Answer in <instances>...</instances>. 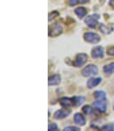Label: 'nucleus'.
I'll list each match as a JSON object with an SVG mask.
<instances>
[{"label":"nucleus","instance_id":"9b49d317","mask_svg":"<svg viewBox=\"0 0 114 131\" xmlns=\"http://www.w3.org/2000/svg\"><path fill=\"white\" fill-rule=\"evenodd\" d=\"M101 82H102L101 77H97V78H94V77H92V78H90L89 80L88 81V82H87V86H88V89H93L95 87H96V86H97Z\"/></svg>","mask_w":114,"mask_h":131},{"label":"nucleus","instance_id":"20e7f679","mask_svg":"<svg viewBox=\"0 0 114 131\" xmlns=\"http://www.w3.org/2000/svg\"><path fill=\"white\" fill-rule=\"evenodd\" d=\"M83 38L87 43H89L92 44H96L97 43H99L101 37L98 34L93 32H87L83 35Z\"/></svg>","mask_w":114,"mask_h":131},{"label":"nucleus","instance_id":"0eeeda50","mask_svg":"<svg viewBox=\"0 0 114 131\" xmlns=\"http://www.w3.org/2000/svg\"><path fill=\"white\" fill-rule=\"evenodd\" d=\"M70 113H71L70 109H60L54 113L53 117L56 120H62V119L66 118Z\"/></svg>","mask_w":114,"mask_h":131},{"label":"nucleus","instance_id":"1a4fd4ad","mask_svg":"<svg viewBox=\"0 0 114 131\" xmlns=\"http://www.w3.org/2000/svg\"><path fill=\"white\" fill-rule=\"evenodd\" d=\"M61 82V76L60 74H53L51 77H49V80H48V84L49 86H56L59 85Z\"/></svg>","mask_w":114,"mask_h":131},{"label":"nucleus","instance_id":"2eb2a0df","mask_svg":"<svg viewBox=\"0 0 114 131\" xmlns=\"http://www.w3.org/2000/svg\"><path fill=\"white\" fill-rule=\"evenodd\" d=\"M94 97L96 100H105L106 93L103 90H96L94 92Z\"/></svg>","mask_w":114,"mask_h":131},{"label":"nucleus","instance_id":"f8f14e48","mask_svg":"<svg viewBox=\"0 0 114 131\" xmlns=\"http://www.w3.org/2000/svg\"><path fill=\"white\" fill-rule=\"evenodd\" d=\"M59 104L63 107H70L73 105V99L70 97H62L59 99Z\"/></svg>","mask_w":114,"mask_h":131},{"label":"nucleus","instance_id":"4468645a","mask_svg":"<svg viewBox=\"0 0 114 131\" xmlns=\"http://www.w3.org/2000/svg\"><path fill=\"white\" fill-rule=\"evenodd\" d=\"M74 13L78 16L79 19H83L87 14V9L84 7H79L74 10Z\"/></svg>","mask_w":114,"mask_h":131},{"label":"nucleus","instance_id":"4be33fe9","mask_svg":"<svg viewBox=\"0 0 114 131\" xmlns=\"http://www.w3.org/2000/svg\"><path fill=\"white\" fill-rule=\"evenodd\" d=\"M108 56H111V57H114V46H111L107 49V51H106Z\"/></svg>","mask_w":114,"mask_h":131},{"label":"nucleus","instance_id":"7ed1b4c3","mask_svg":"<svg viewBox=\"0 0 114 131\" xmlns=\"http://www.w3.org/2000/svg\"><path fill=\"white\" fill-rule=\"evenodd\" d=\"M97 73H98L97 67L93 64L88 65L82 70V74L84 77H90V76L96 75V74H97Z\"/></svg>","mask_w":114,"mask_h":131},{"label":"nucleus","instance_id":"f03ea898","mask_svg":"<svg viewBox=\"0 0 114 131\" xmlns=\"http://www.w3.org/2000/svg\"><path fill=\"white\" fill-rule=\"evenodd\" d=\"M100 19V15L97 13H93V14H90L88 16H87L84 20V22L86 23V25L89 28H96V26L98 24Z\"/></svg>","mask_w":114,"mask_h":131},{"label":"nucleus","instance_id":"6ab92c4d","mask_svg":"<svg viewBox=\"0 0 114 131\" xmlns=\"http://www.w3.org/2000/svg\"><path fill=\"white\" fill-rule=\"evenodd\" d=\"M59 13L58 11H52L51 13H49V18H48V20L51 21V20H54L56 17H59Z\"/></svg>","mask_w":114,"mask_h":131},{"label":"nucleus","instance_id":"5701e85b","mask_svg":"<svg viewBox=\"0 0 114 131\" xmlns=\"http://www.w3.org/2000/svg\"><path fill=\"white\" fill-rule=\"evenodd\" d=\"M59 129V126L56 123H51L49 126V131H56Z\"/></svg>","mask_w":114,"mask_h":131},{"label":"nucleus","instance_id":"b1692460","mask_svg":"<svg viewBox=\"0 0 114 131\" xmlns=\"http://www.w3.org/2000/svg\"><path fill=\"white\" fill-rule=\"evenodd\" d=\"M90 0H77V2H78V4H87L88 3Z\"/></svg>","mask_w":114,"mask_h":131},{"label":"nucleus","instance_id":"423d86ee","mask_svg":"<svg viewBox=\"0 0 114 131\" xmlns=\"http://www.w3.org/2000/svg\"><path fill=\"white\" fill-rule=\"evenodd\" d=\"M94 108H96V110H97L98 112L100 113H104L107 109V106H108V102L107 100H96V101L93 102L92 104Z\"/></svg>","mask_w":114,"mask_h":131},{"label":"nucleus","instance_id":"6e6552de","mask_svg":"<svg viewBox=\"0 0 114 131\" xmlns=\"http://www.w3.org/2000/svg\"><path fill=\"white\" fill-rule=\"evenodd\" d=\"M104 48L102 46H96V47L92 49L91 56L93 59L104 58Z\"/></svg>","mask_w":114,"mask_h":131},{"label":"nucleus","instance_id":"9d476101","mask_svg":"<svg viewBox=\"0 0 114 131\" xmlns=\"http://www.w3.org/2000/svg\"><path fill=\"white\" fill-rule=\"evenodd\" d=\"M73 121H74V122L76 123L77 125H79V126H84V125L86 124V119H85V117L80 113H75L74 116H73Z\"/></svg>","mask_w":114,"mask_h":131},{"label":"nucleus","instance_id":"ddd939ff","mask_svg":"<svg viewBox=\"0 0 114 131\" xmlns=\"http://www.w3.org/2000/svg\"><path fill=\"white\" fill-rule=\"evenodd\" d=\"M103 71L104 74H114V62H111V63H109V64L104 66Z\"/></svg>","mask_w":114,"mask_h":131},{"label":"nucleus","instance_id":"f257e3e1","mask_svg":"<svg viewBox=\"0 0 114 131\" xmlns=\"http://www.w3.org/2000/svg\"><path fill=\"white\" fill-rule=\"evenodd\" d=\"M63 33V27L59 23H54L49 28V35L50 37H57V36H60Z\"/></svg>","mask_w":114,"mask_h":131},{"label":"nucleus","instance_id":"a878e982","mask_svg":"<svg viewBox=\"0 0 114 131\" xmlns=\"http://www.w3.org/2000/svg\"><path fill=\"white\" fill-rule=\"evenodd\" d=\"M113 111H114V106H113Z\"/></svg>","mask_w":114,"mask_h":131},{"label":"nucleus","instance_id":"412c9836","mask_svg":"<svg viewBox=\"0 0 114 131\" xmlns=\"http://www.w3.org/2000/svg\"><path fill=\"white\" fill-rule=\"evenodd\" d=\"M64 131H80V128L78 127H74V126H69V127H65L63 129Z\"/></svg>","mask_w":114,"mask_h":131},{"label":"nucleus","instance_id":"a211bd4d","mask_svg":"<svg viewBox=\"0 0 114 131\" xmlns=\"http://www.w3.org/2000/svg\"><path fill=\"white\" fill-rule=\"evenodd\" d=\"M94 110L95 109L91 106V105H84V106L82 107V112L85 113V114H87V115L93 114V113H94Z\"/></svg>","mask_w":114,"mask_h":131},{"label":"nucleus","instance_id":"393cba45","mask_svg":"<svg viewBox=\"0 0 114 131\" xmlns=\"http://www.w3.org/2000/svg\"><path fill=\"white\" fill-rule=\"evenodd\" d=\"M109 5H111V6H114V0H110Z\"/></svg>","mask_w":114,"mask_h":131},{"label":"nucleus","instance_id":"39448f33","mask_svg":"<svg viewBox=\"0 0 114 131\" xmlns=\"http://www.w3.org/2000/svg\"><path fill=\"white\" fill-rule=\"evenodd\" d=\"M88 56L86 53H78L76 56H75L74 59L73 61V67H82L85 63L88 60Z\"/></svg>","mask_w":114,"mask_h":131},{"label":"nucleus","instance_id":"aec40b11","mask_svg":"<svg viewBox=\"0 0 114 131\" xmlns=\"http://www.w3.org/2000/svg\"><path fill=\"white\" fill-rule=\"evenodd\" d=\"M102 130L114 131V124H108V125H104V126L102 127Z\"/></svg>","mask_w":114,"mask_h":131},{"label":"nucleus","instance_id":"f3484780","mask_svg":"<svg viewBox=\"0 0 114 131\" xmlns=\"http://www.w3.org/2000/svg\"><path fill=\"white\" fill-rule=\"evenodd\" d=\"M100 30H101V32L103 33V34H105V35H107V34H110L111 31L113 30V28H109L108 26H106L105 24H100Z\"/></svg>","mask_w":114,"mask_h":131},{"label":"nucleus","instance_id":"dca6fc26","mask_svg":"<svg viewBox=\"0 0 114 131\" xmlns=\"http://www.w3.org/2000/svg\"><path fill=\"white\" fill-rule=\"evenodd\" d=\"M73 105L74 106H80L83 104V102L85 101V97H82V96H80V97H73Z\"/></svg>","mask_w":114,"mask_h":131}]
</instances>
